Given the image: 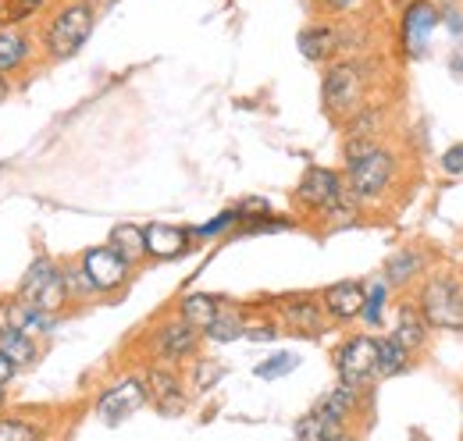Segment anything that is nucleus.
<instances>
[{
    "label": "nucleus",
    "instance_id": "obj_1",
    "mask_svg": "<svg viewBox=\"0 0 463 441\" xmlns=\"http://www.w3.org/2000/svg\"><path fill=\"white\" fill-rule=\"evenodd\" d=\"M392 178V154L382 146H360L349 143V192L360 200H374L382 196V189Z\"/></svg>",
    "mask_w": 463,
    "mask_h": 441
},
{
    "label": "nucleus",
    "instance_id": "obj_2",
    "mask_svg": "<svg viewBox=\"0 0 463 441\" xmlns=\"http://www.w3.org/2000/svg\"><path fill=\"white\" fill-rule=\"evenodd\" d=\"M93 33V7L90 4H68L47 29V51L64 61L82 51V43Z\"/></svg>",
    "mask_w": 463,
    "mask_h": 441
},
{
    "label": "nucleus",
    "instance_id": "obj_3",
    "mask_svg": "<svg viewBox=\"0 0 463 441\" xmlns=\"http://www.w3.org/2000/svg\"><path fill=\"white\" fill-rule=\"evenodd\" d=\"M420 310L435 328L463 331V285L457 277H435L420 296Z\"/></svg>",
    "mask_w": 463,
    "mask_h": 441
},
{
    "label": "nucleus",
    "instance_id": "obj_4",
    "mask_svg": "<svg viewBox=\"0 0 463 441\" xmlns=\"http://www.w3.org/2000/svg\"><path fill=\"white\" fill-rule=\"evenodd\" d=\"M64 296H68L64 275H61L51 260H36L29 267L25 281H22V292H18L22 306H33V310H43V314H54L61 303H64Z\"/></svg>",
    "mask_w": 463,
    "mask_h": 441
},
{
    "label": "nucleus",
    "instance_id": "obj_5",
    "mask_svg": "<svg viewBox=\"0 0 463 441\" xmlns=\"http://www.w3.org/2000/svg\"><path fill=\"white\" fill-rule=\"evenodd\" d=\"M349 185H343V178L328 167H307L303 182H299V200L307 207H317V211H349Z\"/></svg>",
    "mask_w": 463,
    "mask_h": 441
},
{
    "label": "nucleus",
    "instance_id": "obj_6",
    "mask_svg": "<svg viewBox=\"0 0 463 441\" xmlns=\"http://www.w3.org/2000/svg\"><path fill=\"white\" fill-rule=\"evenodd\" d=\"M378 374V342L374 338H353L339 352V378L346 388H360Z\"/></svg>",
    "mask_w": 463,
    "mask_h": 441
},
{
    "label": "nucleus",
    "instance_id": "obj_7",
    "mask_svg": "<svg viewBox=\"0 0 463 441\" xmlns=\"http://www.w3.org/2000/svg\"><path fill=\"white\" fill-rule=\"evenodd\" d=\"M325 104L332 114H353L364 100V79L353 64H335L328 75H325Z\"/></svg>",
    "mask_w": 463,
    "mask_h": 441
},
{
    "label": "nucleus",
    "instance_id": "obj_8",
    "mask_svg": "<svg viewBox=\"0 0 463 441\" xmlns=\"http://www.w3.org/2000/svg\"><path fill=\"white\" fill-rule=\"evenodd\" d=\"M82 275L90 281V288H100V292H108V288H118L125 275H128V264L118 257L111 246H104V249H90L86 253V260H82Z\"/></svg>",
    "mask_w": 463,
    "mask_h": 441
},
{
    "label": "nucleus",
    "instance_id": "obj_9",
    "mask_svg": "<svg viewBox=\"0 0 463 441\" xmlns=\"http://www.w3.org/2000/svg\"><path fill=\"white\" fill-rule=\"evenodd\" d=\"M435 25H439V14H435V7H431L428 0H417V4H410V11H406V18H403L406 54H410V57H424L428 43H431V33H435Z\"/></svg>",
    "mask_w": 463,
    "mask_h": 441
},
{
    "label": "nucleus",
    "instance_id": "obj_10",
    "mask_svg": "<svg viewBox=\"0 0 463 441\" xmlns=\"http://www.w3.org/2000/svg\"><path fill=\"white\" fill-rule=\"evenodd\" d=\"M143 402H146V385H143V381H121V385H115L100 399L97 413H100L108 424H121V420L132 417Z\"/></svg>",
    "mask_w": 463,
    "mask_h": 441
},
{
    "label": "nucleus",
    "instance_id": "obj_11",
    "mask_svg": "<svg viewBox=\"0 0 463 441\" xmlns=\"http://www.w3.org/2000/svg\"><path fill=\"white\" fill-rule=\"evenodd\" d=\"M143 235H146V253H154L161 260L178 257L189 242V231H182L175 224H150V228H143Z\"/></svg>",
    "mask_w": 463,
    "mask_h": 441
},
{
    "label": "nucleus",
    "instance_id": "obj_12",
    "mask_svg": "<svg viewBox=\"0 0 463 441\" xmlns=\"http://www.w3.org/2000/svg\"><path fill=\"white\" fill-rule=\"evenodd\" d=\"M364 303H367V292H364V285H356V281H339V285H332L328 292H325V306L335 314V317H356V314H364Z\"/></svg>",
    "mask_w": 463,
    "mask_h": 441
},
{
    "label": "nucleus",
    "instance_id": "obj_13",
    "mask_svg": "<svg viewBox=\"0 0 463 441\" xmlns=\"http://www.w3.org/2000/svg\"><path fill=\"white\" fill-rule=\"evenodd\" d=\"M146 395L165 409V413H178L182 409V388H178V381H175V374H168V371H154L150 378H146Z\"/></svg>",
    "mask_w": 463,
    "mask_h": 441
},
{
    "label": "nucleus",
    "instance_id": "obj_14",
    "mask_svg": "<svg viewBox=\"0 0 463 441\" xmlns=\"http://www.w3.org/2000/svg\"><path fill=\"white\" fill-rule=\"evenodd\" d=\"M196 349V328L185 324V321H175V324H165L161 331V352L168 360H178V356H189Z\"/></svg>",
    "mask_w": 463,
    "mask_h": 441
},
{
    "label": "nucleus",
    "instance_id": "obj_15",
    "mask_svg": "<svg viewBox=\"0 0 463 441\" xmlns=\"http://www.w3.org/2000/svg\"><path fill=\"white\" fill-rule=\"evenodd\" d=\"M111 249H115L125 264H136V260L146 253V235H143V228H136V224H118L115 231H111Z\"/></svg>",
    "mask_w": 463,
    "mask_h": 441
},
{
    "label": "nucleus",
    "instance_id": "obj_16",
    "mask_svg": "<svg viewBox=\"0 0 463 441\" xmlns=\"http://www.w3.org/2000/svg\"><path fill=\"white\" fill-rule=\"evenodd\" d=\"M335 47H339V40L328 25H314L307 33H299V54L307 61H325V57L335 54Z\"/></svg>",
    "mask_w": 463,
    "mask_h": 441
},
{
    "label": "nucleus",
    "instance_id": "obj_17",
    "mask_svg": "<svg viewBox=\"0 0 463 441\" xmlns=\"http://www.w3.org/2000/svg\"><path fill=\"white\" fill-rule=\"evenodd\" d=\"M0 352H4L14 367H25V363L36 360V349H33L29 334H25L22 328H14V324H7V328L0 331Z\"/></svg>",
    "mask_w": 463,
    "mask_h": 441
},
{
    "label": "nucleus",
    "instance_id": "obj_18",
    "mask_svg": "<svg viewBox=\"0 0 463 441\" xmlns=\"http://www.w3.org/2000/svg\"><path fill=\"white\" fill-rule=\"evenodd\" d=\"M218 310H222V306H218V299L200 296V292L182 299V321H185V324H193L196 331L211 328V324H214V317H218Z\"/></svg>",
    "mask_w": 463,
    "mask_h": 441
},
{
    "label": "nucleus",
    "instance_id": "obj_19",
    "mask_svg": "<svg viewBox=\"0 0 463 441\" xmlns=\"http://www.w3.org/2000/svg\"><path fill=\"white\" fill-rule=\"evenodd\" d=\"M296 438L299 441H343V424L325 420L321 413H310L296 424Z\"/></svg>",
    "mask_w": 463,
    "mask_h": 441
},
{
    "label": "nucleus",
    "instance_id": "obj_20",
    "mask_svg": "<svg viewBox=\"0 0 463 441\" xmlns=\"http://www.w3.org/2000/svg\"><path fill=\"white\" fill-rule=\"evenodd\" d=\"M392 338L403 345L406 352H413V349L424 342V317H420V310L403 306V310H400V324H396V331H392Z\"/></svg>",
    "mask_w": 463,
    "mask_h": 441
},
{
    "label": "nucleus",
    "instance_id": "obj_21",
    "mask_svg": "<svg viewBox=\"0 0 463 441\" xmlns=\"http://www.w3.org/2000/svg\"><path fill=\"white\" fill-rule=\"evenodd\" d=\"M353 402H356V388L339 385L335 391H328V395L321 399V406H317L314 413H321L325 420H335V424H343V420H346V413L353 409Z\"/></svg>",
    "mask_w": 463,
    "mask_h": 441
},
{
    "label": "nucleus",
    "instance_id": "obj_22",
    "mask_svg": "<svg viewBox=\"0 0 463 441\" xmlns=\"http://www.w3.org/2000/svg\"><path fill=\"white\" fill-rule=\"evenodd\" d=\"M286 321H289L292 328L299 331H321V314H317V306L310 303V299H296V303H286Z\"/></svg>",
    "mask_w": 463,
    "mask_h": 441
},
{
    "label": "nucleus",
    "instance_id": "obj_23",
    "mask_svg": "<svg viewBox=\"0 0 463 441\" xmlns=\"http://www.w3.org/2000/svg\"><path fill=\"white\" fill-rule=\"evenodd\" d=\"M406 356L410 352H406L396 338H382L378 342V374H385V378L389 374H400L406 367Z\"/></svg>",
    "mask_w": 463,
    "mask_h": 441
},
{
    "label": "nucleus",
    "instance_id": "obj_24",
    "mask_svg": "<svg viewBox=\"0 0 463 441\" xmlns=\"http://www.w3.org/2000/svg\"><path fill=\"white\" fill-rule=\"evenodd\" d=\"M25 61V36L22 33H0V71H11Z\"/></svg>",
    "mask_w": 463,
    "mask_h": 441
},
{
    "label": "nucleus",
    "instance_id": "obj_25",
    "mask_svg": "<svg viewBox=\"0 0 463 441\" xmlns=\"http://www.w3.org/2000/svg\"><path fill=\"white\" fill-rule=\"evenodd\" d=\"M242 334H246V328H242L239 314H232V310H218L214 324L207 328V338H214V342H235V338H242Z\"/></svg>",
    "mask_w": 463,
    "mask_h": 441
},
{
    "label": "nucleus",
    "instance_id": "obj_26",
    "mask_svg": "<svg viewBox=\"0 0 463 441\" xmlns=\"http://www.w3.org/2000/svg\"><path fill=\"white\" fill-rule=\"evenodd\" d=\"M417 267H420V257H417V253H396V257L389 260V281H392V285H403L406 277L417 275Z\"/></svg>",
    "mask_w": 463,
    "mask_h": 441
},
{
    "label": "nucleus",
    "instance_id": "obj_27",
    "mask_svg": "<svg viewBox=\"0 0 463 441\" xmlns=\"http://www.w3.org/2000/svg\"><path fill=\"white\" fill-rule=\"evenodd\" d=\"M296 356L292 352H279V356H271V360H264V363H257V378H282V374H289V371H296Z\"/></svg>",
    "mask_w": 463,
    "mask_h": 441
},
{
    "label": "nucleus",
    "instance_id": "obj_28",
    "mask_svg": "<svg viewBox=\"0 0 463 441\" xmlns=\"http://www.w3.org/2000/svg\"><path fill=\"white\" fill-rule=\"evenodd\" d=\"M0 441H36V427L22 420H0Z\"/></svg>",
    "mask_w": 463,
    "mask_h": 441
},
{
    "label": "nucleus",
    "instance_id": "obj_29",
    "mask_svg": "<svg viewBox=\"0 0 463 441\" xmlns=\"http://www.w3.org/2000/svg\"><path fill=\"white\" fill-rule=\"evenodd\" d=\"M382 306H385V285H374V288L367 292V303H364V317H367L371 324H378V321H382Z\"/></svg>",
    "mask_w": 463,
    "mask_h": 441
},
{
    "label": "nucleus",
    "instance_id": "obj_30",
    "mask_svg": "<svg viewBox=\"0 0 463 441\" xmlns=\"http://www.w3.org/2000/svg\"><path fill=\"white\" fill-rule=\"evenodd\" d=\"M40 4H43V0H11V4H7V18H11V22H22V18H29Z\"/></svg>",
    "mask_w": 463,
    "mask_h": 441
},
{
    "label": "nucleus",
    "instance_id": "obj_31",
    "mask_svg": "<svg viewBox=\"0 0 463 441\" xmlns=\"http://www.w3.org/2000/svg\"><path fill=\"white\" fill-rule=\"evenodd\" d=\"M442 167H446L449 174H463V143H460V146H449V150H446Z\"/></svg>",
    "mask_w": 463,
    "mask_h": 441
},
{
    "label": "nucleus",
    "instance_id": "obj_32",
    "mask_svg": "<svg viewBox=\"0 0 463 441\" xmlns=\"http://www.w3.org/2000/svg\"><path fill=\"white\" fill-rule=\"evenodd\" d=\"M239 218V214H222V218L218 220H211V224H203V228H200V235H214V231H222V228H225V224H232V220Z\"/></svg>",
    "mask_w": 463,
    "mask_h": 441
},
{
    "label": "nucleus",
    "instance_id": "obj_33",
    "mask_svg": "<svg viewBox=\"0 0 463 441\" xmlns=\"http://www.w3.org/2000/svg\"><path fill=\"white\" fill-rule=\"evenodd\" d=\"M246 334H250L253 342H271V338H275V328H271V324H257V328L246 331Z\"/></svg>",
    "mask_w": 463,
    "mask_h": 441
},
{
    "label": "nucleus",
    "instance_id": "obj_34",
    "mask_svg": "<svg viewBox=\"0 0 463 441\" xmlns=\"http://www.w3.org/2000/svg\"><path fill=\"white\" fill-rule=\"evenodd\" d=\"M14 371H18V367L0 352V385H4V381H11V374H14Z\"/></svg>",
    "mask_w": 463,
    "mask_h": 441
},
{
    "label": "nucleus",
    "instance_id": "obj_35",
    "mask_svg": "<svg viewBox=\"0 0 463 441\" xmlns=\"http://www.w3.org/2000/svg\"><path fill=\"white\" fill-rule=\"evenodd\" d=\"M325 4H332L335 11H353V7L360 4V0H325Z\"/></svg>",
    "mask_w": 463,
    "mask_h": 441
},
{
    "label": "nucleus",
    "instance_id": "obj_36",
    "mask_svg": "<svg viewBox=\"0 0 463 441\" xmlns=\"http://www.w3.org/2000/svg\"><path fill=\"white\" fill-rule=\"evenodd\" d=\"M7 97V82H4V75H0V100Z\"/></svg>",
    "mask_w": 463,
    "mask_h": 441
},
{
    "label": "nucleus",
    "instance_id": "obj_37",
    "mask_svg": "<svg viewBox=\"0 0 463 441\" xmlns=\"http://www.w3.org/2000/svg\"><path fill=\"white\" fill-rule=\"evenodd\" d=\"M0 406H4V391H0Z\"/></svg>",
    "mask_w": 463,
    "mask_h": 441
},
{
    "label": "nucleus",
    "instance_id": "obj_38",
    "mask_svg": "<svg viewBox=\"0 0 463 441\" xmlns=\"http://www.w3.org/2000/svg\"><path fill=\"white\" fill-rule=\"evenodd\" d=\"M0 18H4V4H0Z\"/></svg>",
    "mask_w": 463,
    "mask_h": 441
}]
</instances>
